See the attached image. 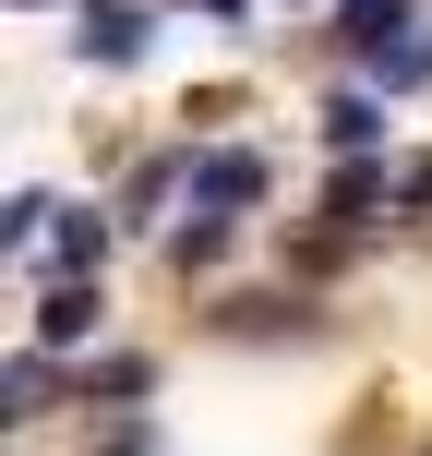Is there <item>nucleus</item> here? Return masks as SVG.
<instances>
[{"mask_svg": "<svg viewBox=\"0 0 432 456\" xmlns=\"http://www.w3.org/2000/svg\"><path fill=\"white\" fill-rule=\"evenodd\" d=\"M181 205L265 216V205H276V157H252V144H192V157H181Z\"/></svg>", "mask_w": 432, "mask_h": 456, "instance_id": "1", "label": "nucleus"}, {"mask_svg": "<svg viewBox=\"0 0 432 456\" xmlns=\"http://www.w3.org/2000/svg\"><path fill=\"white\" fill-rule=\"evenodd\" d=\"M144 48H157V12H144V0H72V61L133 72Z\"/></svg>", "mask_w": 432, "mask_h": 456, "instance_id": "2", "label": "nucleus"}, {"mask_svg": "<svg viewBox=\"0 0 432 456\" xmlns=\"http://www.w3.org/2000/svg\"><path fill=\"white\" fill-rule=\"evenodd\" d=\"M61 396H72V372H61V348H48V337H24L12 361H0V420H12V433H37Z\"/></svg>", "mask_w": 432, "mask_h": 456, "instance_id": "3", "label": "nucleus"}, {"mask_svg": "<svg viewBox=\"0 0 432 456\" xmlns=\"http://www.w3.org/2000/svg\"><path fill=\"white\" fill-rule=\"evenodd\" d=\"M420 24H432L420 0H337V48H348L361 72H372V61H396V48H409Z\"/></svg>", "mask_w": 432, "mask_h": 456, "instance_id": "4", "label": "nucleus"}, {"mask_svg": "<svg viewBox=\"0 0 432 456\" xmlns=\"http://www.w3.org/2000/svg\"><path fill=\"white\" fill-rule=\"evenodd\" d=\"M96 324H109V289H96V276H48V289H37V324H24V337H48V348L72 361Z\"/></svg>", "mask_w": 432, "mask_h": 456, "instance_id": "5", "label": "nucleus"}, {"mask_svg": "<svg viewBox=\"0 0 432 456\" xmlns=\"http://www.w3.org/2000/svg\"><path fill=\"white\" fill-rule=\"evenodd\" d=\"M109 240H120V216H72L61 205V228H48L24 265H37V276H109Z\"/></svg>", "mask_w": 432, "mask_h": 456, "instance_id": "6", "label": "nucleus"}, {"mask_svg": "<svg viewBox=\"0 0 432 456\" xmlns=\"http://www.w3.org/2000/svg\"><path fill=\"white\" fill-rule=\"evenodd\" d=\"M72 396L85 409H144L157 396V361L144 348H96V361H72Z\"/></svg>", "mask_w": 432, "mask_h": 456, "instance_id": "7", "label": "nucleus"}, {"mask_svg": "<svg viewBox=\"0 0 432 456\" xmlns=\"http://www.w3.org/2000/svg\"><path fill=\"white\" fill-rule=\"evenodd\" d=\"M216 337H324V300L265 289V300H216Z\"/></svg>", "mask_w": 432, "mask_h": 456, "instance_id": "8", "label": "nucleus"}, {"mask_svg": "<svg viewBox=\"0 0 432 456\" xmlns=\"http://www.w3.org/2000/svg\"><path fill=\"white\" fill-rule=\"evenodd\" d=\"M324 144L337 157H385V85H337L324 96Z\"/></svg>", "mask_w": 432, "mask_h": 456, "instance_id": "9", "label": "nucleus"}, {"mask_svg": "<svg viewBox=\"0 0 432 456\" xmlns=\"http://www.w3.org/2000/svg\"><path fill=\"white\" fill-rule=\"evenodd\" d=\"M228 240H240V216H216V205L168 216V265H181V276H205V265H228Z\"/></svg>", "mask_w": 432, "mask_h": 456, "instance_id": "10", "label": "nucleus"}, {"mask_svg": "<svg viewBox=\"0 0 432 456\" xmlns=\"http://www.w3.org/2000/svg\"><path fill=\"white\" fill-rule=\"evenodd\" d=\"M85 456H168V444H157V409H96Z\"/></svg>", "mask_w": 432, "mask_h": 456, "instance_id": "11", "label": "nucleus"}, {"mask_svg": "<svg viewBox=\"0 0 432 456\" xmlns=\"http://www.w3.org/2000/svg\"><path fill=\"white\" fill-rule=\"evenodd\" d=\"M48 228H61V192H12V205H0V252L24 265V252H37Z\"/></svg>", "mask_w": 432, "mask_h": 456, "instance_id": "12", "label": "nucleus"}, {"mask_svg": "<svg viewBox=\"0 0 432 456\" xmlns=\"http://www.w3.org/2000/svg\"><path fill=\"white\" fill-rule=\"evenodd\" d=\"M168 192H181V157H144V168H133V181H120V216H133V228H144V216H157V205H168Z\"/></svg>", "mask_w": 432, "mask_h": 456, "instance_id": "13", "label": "nucleus"}, {"mask_svg": "<svg viewBox=\"0 0 432 456\" xmlns=\"http://www.w3.org/2000/svg\"><path fill=\"white\" fill-rule=\"evenodd\" d=\"M372 85H385V96H420V85H432V24L396 48V61H372Z\"/></svg>", "mask_w": 432, "mask_h": 456, "instance_id": "14", "label": "nucleus"}, {"mask_svg": "<svg viewBox=\"0 0 432 456\" xmlns=\"http://www.w3.org/2000/svg\"><path fill=\"white\" fill-rule=\"evenodd\" d=\"M385 216H432V157H396V205Z\"/></svg>", "mask_w": 432, "mask_h": 456, "instance_id": "15", "label": "nucleus"}, {"mask_svg": "<svg viewBox=\"0 0 432 456\" xmlns=\"http://www.w3.org/2000/svg\"><path fill=\"white\" fill-rule=\"evenodd\" d=\"M192 12H205V24H240V12H252V0H192Z\"/></svg>", "mask_w": 432, "mask_h": 456, "instance_id": "16", "label": "nucleus"}, {"mask_svg": "<svg viewBox=\"0 0 432 456\" xmlns=\"http://www.w3.org/2000/svg\"><path fill=\"white\" fill-rule=\"evenodd\" d=\"M24 12H61V0H24Z\"/></svg>", "mask_w": 432, "mask_h": 456, "instance_id": "17", "label": "nucleus"}]
</instances>
